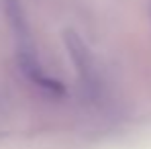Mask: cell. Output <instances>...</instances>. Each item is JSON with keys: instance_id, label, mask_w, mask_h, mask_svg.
<instances>
[{"instance_id": "cell-1", "label": "cell", "mask_w": 151, "mask_h": 149, "mask_svg": "<svg viewBox=\"0 0 151 149\" xmlns=\"http://www.w3.org/2000/svg\"><path fill=\"white\" fill-rule=\"evenodd\" d=\"M4 4V10H6V17L10 19V25L14 29V35H17V43H19V61H21V68L37 86L51 90V92H61V86L59 82L51 80L45 76V72L41 70L39 61H37V51L33 47V41H31V35H29V29H27V21L25 14H23V8H21V2L19 0H2Z\"/></svg>"}]
</instances>
